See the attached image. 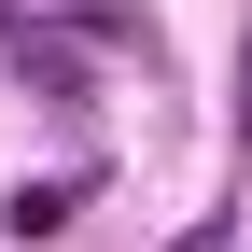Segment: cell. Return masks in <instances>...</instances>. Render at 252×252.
<instances>
[{
	"label": "cell",
	"instance_id": "obj_1",
	"mask_svg": "<svg viewBox=\"0 0 252 252\" xmlns=\"http://www.w3.org/2000/svg\"><path fill=\"white\" fill-rule=\"evenodd\" d=\"M0 56H14V84H28L42 112H84V98H98V42H70L56 14H14V42H0Z\"/></svg>",
	"mask_w": 252,
	"mask_h": 252
},
{
	"label": "cell",
	"instance_id": "obj_3",
	"mask_svg": "<svg viewBox=\"0 0 252 252\" xmlns=\"http://www.w3.org/2000/svg\"><path fill=\"white\" fill-rule=\"evenodd\" d=\"M224 238H238V210H196V224H182L168 252H224Z\"/></svg>",
	"mask_w": 252,
	"mask_h": 252
},
{
	"label": "cell",
	"instance_id": "obj_4",
	"mask_svg": "<svg viewBox=\"0 0 252 252\" xmlns=\"http://www.w3.org/2000/svg\"><path fill=\"white\" fill-rule=\"evenodd\" d=\"M238 126H252V28H238Z\"/></svg>",
	"mask_w": 252,
	"mask_h": 252
},
{
	"label": "cell",
	"instance_id": "obj_2",
	"mask_svg": "<svg viewBox=\"0 0 252 252\" xmlns=\"http://www.w3.org/2000/svg\"><path fill=\"white\" fill-rule=\"evenodd\" d=\"M84 210H98V168H42V182L0 196V238H70Z\"/></svg>",
	"mask_w": 252,
	"mask_h": 252
}]
</instances>
